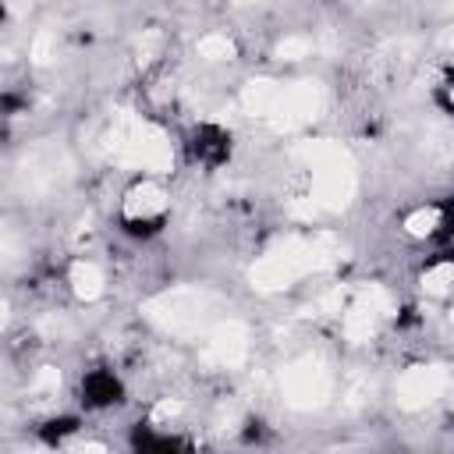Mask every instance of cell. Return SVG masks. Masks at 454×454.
I'll return each instance as SVG.
<instances>
[{"mask_svg": "<svg viewBox=\"0 0 454 454\" xmlns=\"http://www.w3.org/2000/svg\"><path fill=\"white\" fill-rule=\"evenodd\" d=\"M167 209H170V199L167 192L156 184V181H138L124 192V202H121V223L124 231L131 234H156L160 223L167 220Z\"/></svg>", "mask_w": 454, "mask_h": 454, "instance_id": "obj_1", "label": "cell"}, {"mask_svg": "<svg viewBox=\"0 0 454 454\" xmlns=\"http://www.w3.org/2000/svg\"><path fill=\"white\" fill-rule=\"evenodd\" d=\"M82 394H85L89 404L106 408V404L121 401V383H117L114 372H106V369H92V372L82 380Z\"/></svg>", "mask_w": 454, "mask_h": 454, "instance_id": "obj_2", "label": "cell"}, {"mask_svg": "<svg viewBox=\"0 0 454 454\" xmlns=\"http://www.w3.org/2000/svg\"><path fill=\"white\" fill-rule=\"evenodd\" d=\"M227 149H231V138H227L220 128H199V131H195V142H192L195 160H202V163H220V160L227 156Z\"/></svg>", "mask_w": 454, "mask_h": 454, "instance_id": "obj_3", "label": "cell"}, {"mask_svg": "<svg viewBox=\"0 0 454 454\" xmlns=\"http://www.w3.org/2000/svg\"><path fill=\"white\" fill-rule=\"evenodd\" d=\"M436 96H440V103H443L447 110H454V82H447V85H440V92H436Z\"/></svg>", "mask_w": 454, "mask_h": 454, "instance_id": "obj_4", "label": "cell"}]
</instances>
